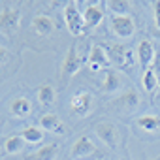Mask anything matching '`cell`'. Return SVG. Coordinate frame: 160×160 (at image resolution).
<instances>
[{
	"mask_svg": "<svg viewBox=\"0 0 160 160\" xmlns=\"http://www.w3.org/2000/svg\"><path fill=\"white\" fill-rule=\"evenodd\" d=\"M138 57H139V64L147 70L151 66V62L154 60V47L151 45L149 40H141L138 45Z\"/></svg>",
	"mask_w": 160,
	"mask_h": 160,
	"instance_id": "14",
	"label": "cell"
},
{
	"mask_svg": "<svg viewBox=\"0 0 160 160\" xmlns=\"http://www.w3.org/2000/svg\"><path fill=\"white\" fill-rule=\"evenodd\" d=\"M64 21H66V27L68 30L73 34V36H79L85 28V21H83V13H79L77 6L73 2H70L64 10Z\"/></svg>",
	"mask_w": 160,
	"mask_h": 160,
	"instance_id": "2",
	"label": "cell"
},
{
	"mask_svg": "<svg viewBox=\"0 0 160 160\" xmlns=\"http://www.w3.org/2000/svg\"><path fill=\"white\" fill-rule=\"evenodd\" d=\"M32 27H34V30H36L40 36H49V34L55 32V23H53V19H51L49 15H43V13H40V15L34 17Z\"/></svg>",
	"mask_w": 160,
	"mask_h": 160,
	"instance_id": "13",
	"label": "cell"
},
{
	"mask_svg": "<svg viewBox=\"0 0 160 160\" xmlns=\"http://www.w3.org/2000/svg\"><path fill=\"white\" fill-rule=\"evenodd\" d=\"M21 25V12L17 8H4L0 12V28H2L8 36H13L19 30Z\"/></svg>",
	"mask_w": 160,
	"mask_h": 160,
	"instance_id": "1",
	"label": "cell"
},
{
	"mask_svg": "<svg viewBox=\"0 0 160 160\" xmlns=\"http://www.w3.org/2000/svg\"><path fill=\"white\" fill-rule=\"evenodd\" d=\"M111 30L119 38H130L136 32V23L130 15H113L111 17Z\"/></svg>",
	"mask_w": 160,
	"mask_h": 160,
	"instance_id": "4",
	"label": "cell"
},
{
	"mask_svg": "<svg viewBox=\"0 0 160 160\" xmlns=\"http://www.w3.org/2000/svg\"><path fill=\"white\" fill-rule=\"evenodd\" d=\"M143 89H145L147 92H152V91L156 89V73H154V70H151V68H147L145 73H143Z\"/></svg>",
	"mask_w": 160,
	"mask_h": 160,
	"instance_id": "23",
	"label": "cell"
},
{
	"mask_svg": "<svg viewBox=\"0 0 160 160\" xmlns=\"http://www.w3.org/2000/svg\"><path fill=\"white\" fill-rule=\"evenodd\" d=\"M10 111H12V115H15V117L23 119V117L30 115V111H32V104H30V100H28V98L19 96V98H15V100L12 102Z\"/></svg>",
	"mask_w": 160,
	"mask_h": 160,
	"instance_id": "16",
	"label": "cell"
},
{
	"mask_svg": "<svg viewBox=\"0 0 160 160\" xmlns=\"http://www.w3.org/2000/svg\"><path fill=\"white\" fill-rule=\"evenodd\" d=\"M108 8H109L115 15H128V12H130V2H126V0H109V2H108Z\"/></svg>",
	"mask_w": 160,
	"mask_h": 160,
	"instance_id": "22",
	"label": "cell"
},
{
	"mask_svg": "<svg viewBox=\"0 0 160 160\" xmlns=\"http://www.w3.org/2000/svg\"><path fill=\"white\" fill-rule=\"evenodd\" d=\"M154 23H156V30H158V36H160V0L154 2Z\"/></svg>",
	"mask_w": 160,
	"mask_h": 160,
	"instance_id": "24",
	"label": "cell"
},
{
	"mask_svg": "<svg viewBox=\"0 0 160 160\" xmlns=\"http://www.w3.org/2000/svg\"><path fill=\"white\" fill-rule=\"evenodd\" d=\"M121 87H122V77H121V73L115 72V70H109V72L106 73V77H104L102 91L111 94V92H117Z\"/></svg>",
	"mask_w": 160,
	"mask_h": 160,
	"instance_id": "15",
	"label": "cell"
},
{
	"mask_svg": "<svg viewBox=\"0 0 160 160\" xmlns=\"http://www.w3.org/2000/svg\"><path fill=\"white\" fill-rule=\"evenodd\" d=\"M136 124L141 128V130H147V132H154L160 128V117L158 115H143L136 121Z\"/></svg>",
	"mask_w": 160,
	"mask_h": 160,
	"instance_id": "19",
	"label": "cell"
},
{
	"mask_svg": "<svg viewBox=\"0 0 160 160\" xmlns=\"http://www.w3.org/2000/svg\"><path fill=\"white\" fill-rule=\"evenodd\" d=\"M40 126H42V130H49V132H55V134H64L66 132L62 121L55 113H43L40 117Z\"/></svg>",
	"mask_w": 160,
	"mask_h": 160,
	"instance_id": "11",
	"label": "cell"
},
{
	"mask_svg": "<svg viewBox=\"0 0 160 160\" xmlns=\"http://www.w3.org/2000/svg\"><path fill=\"white\" fill-rule=\"evenodd\" d=\"M79 68H81V58L77 57V51H75V45H72L68 49V55L62 62V73L66 77H72L79 72Z\"/></svg>",
	"mask_w": 160,
	"mask_h": 160,
	"instance_id": "10",
	"label": "cell"
},
{
	"mask_svg": "<svg viewBox=\"0 0 160 160\" xmlns=\"http://www.w3.org/2000/svg\"><path fill=\"white\" fill-rule=\"evenodd\" d=\"M98 152L100 151L96 149V145L92 143V139L89 136H81L79 139H75V143L70 149L72 158H89V156H94Z\"/></svg>",
	"mask_w": 160,
	"mask_h": 160,
	"instance_id": "3",
	"label": "cell"
},
{
	"mask_svg": "<svg viewBox=\"0 0 160 160\" xmlns=\"http://www.w3.org/2000/svg\"><path fill=\"white\" fill-rule=\"evenodd\" d=\"M102 19H104V12H102V8L100 6H87V10L83 12V21H85V28H94V27H98L100 23H102Z\"/></svg>",
	"mask_w": 160,
	"mask_h": 160,
	"instance_id": "12",
	"label": "cell"
},
{
	"mask_svg": "<svg viewBox=\"0 0 160 160\" xmlns=\"http://www.w3.org/2000/svg\"><path fill=\"white\" fill-rule=\"evenodd\" d=\"M109 55L108 51L102 47V45H92L91 47V53H89V68L92 72H98L102 68H108L109 66Z\"/></svg>",
	"mask_w": 160,
	"mask_h": 160,
	"instance_id": "6",
	"label": "cell"
},
{
	"mask_svg": "<svg viewBox=\"0 0 160 160\" xmlns=\"http://www.w3.org/2000/svg\"><path fill=\"white\" fill-rule=\"evenodd\" d=\"M23 145H25V139L21 136H10L6 139V143H4V151L8 154H15V152H19L23 149Z\"/></svg>",
	"mask_w": 160,
	"mask_h": 160,
	"instance_id": "21",
	"label": "cell"
},
{
	"mask_svg": "<svg viewBox=\"0 0 160 160\" xmlns=\"http://www.w3.org/2000/svg\"><path fill=\"white\" fill-rule=\"evenodd\" d=\"M27 143H40L43 139V130L38 126H27L21 134H19Z\"/></svg>",
	"mask_w": 160,
	"mask_h": 160,
	"instance_id": "20",
	"label": "cell"
},
{
	"mask_svg": "<svg viewBox=\"0 0 160 160\" xmlns=\"http://www.w3.org/2000/svg\"><path fill=\"white\" fill-rule=\"evenodd\" d=\"M36 94H38L40 104H42V106H45V108H49V106L55 102V89H53V85H49V83L40 85V87H38V91H36Z\"/></svg>",
	"mask_w": 160,
	"mask_h": 160,
	"instance_id": "17",
	"label": "cell"
},
{
	"mask_svg": "<svg viewBox=\"0 0 160 160\" xmlns=\"http://www.w3.org/2000/svg\"><path fill=\"white\" fill-rule=\"evenodd\" d=\"M6 57H8V51H6L2 45H0V64H2V62L6 60Z\"/></svg>",
	"mask_w": 160,
	"mask_h": 160,
	"instance_id": "25",
	"label": "cell"
},
{
	"mask_svg": "<svg viewBox=\"0 0 160 160\" xmlns=\"http://www.w3.org/2000/svg\"><path fill=\"white\" fill-rule=\"evenodd\" d=\"M96 136L109 147H115L117 145V139H119V134H117V128L115 124L108 122V121H102L96 124Z\"/></svg>",
	"mask_w": 160,
	"mask_h": 160,
	"instance_id": "7",
	"label": "cell"
},
{
	"mask_svg": "<svg viewBox=\"0 0 160 160\" xmlns=\"http://www.w3.org/2000/svg\"><path fill=\"white\" fill-rule=\"evenodd\" d=\"M70 108H72V113L77 115V117H85L91 113V108H92V96L89 92H75L73 98L70 100Z\"/></svg>",
	"mask_w": 160,
	"mask_h": 160,
	"instance_id": "5",
	"label": "cell"
},
{
	"mask_svg": "<svg viewBox=\"0 0 160 160\" xmlns=\"http://www.w3.org/2000/svg\"><path fill=\"white\" fill-rule=\"evenodd\" d=\"M57 151H58L57 143H49V145L42 147L40 151L32 152V154H30L27 160H55V156H57Z\"/></svg>",
	"mask_w": 160,
	"mask_h": 160,
	"instance_id": "18",
	"label": "cell"
},
{
	"mask_svg": "<svg viewBox=\"0 0 160 160\" xmlns=\"http://www.w3.org/2000/svg\"><path fill=\"white\" fill-rule=\"evenodd\" d=\"M113 106L119 108V109H126V111L136 109V108L139 106V94H138V91H134V89L124 91V92L113 102Z\"/></svg>",
	"mask_w": 160,
	"mask_h": 160,
	"instance_id": "9",
	"label": "cell"
},
{
	"mask_svg": "<svg viewBox=\"0 0 160 160\" xmlns=\"http://www.w3.org/2000/svg\"><path fill=\"white\" fill-rule=\"evenodd\" d=\"M108 49H109L108 55H109L111 62H115L117 66H124V64L130 66V51H128V47H124L121 43H109Z\"/></svg>",
	"mask_w": 160,
	"mask_h": 160,
	"instance_id": "8",
	"label": "cell"
}]
</instances>
